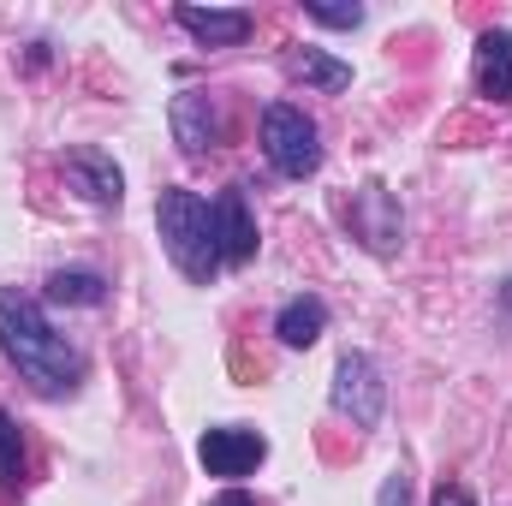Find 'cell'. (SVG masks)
I'll return each mask as SVG.
<instances>
[{
    "instance_id": "cell-3",
    "label": "cell",
    "mask_w": 512,
    "mask_h": 506,
    "mask_svg": "<svg viewBox=\"0 0 512 506\" xmlns=\"http://www.w3.org/2000/svg\"><path fill=\"white\" fill-rule=\"evenodd\" d=\"M262 155L280 179H310L322 167V131L304 108L274 102V108H262Z\"/></svg>"
},
{
    "instance_id": "cell-16",
    "label": "cell",
    "mask_w": 512,
    "mask_h": 506,
    "mask_svg": "<svg viewBox=\"0 0 512 506\" xmlns=\"http://www.w3.org/2000/svg\"><path fill=\"white\" fill-rule=\"evenodd\" d=\"M304 18L310 24H328V30H358L364 24V6L352 0V6H322V0H304Z\"/></svg>"
},
{
    "instance_id": "cell-17",
    "label": "cell",
    "mask_w": 512,
    "mask_h": 506,
    "mask_svg": "<svg viewBox=\"0 0 512 506\" xmlns=\"http://www.w3.org/2000/svg\"><path fill=\"white\" fill-rule=\"evenodd\" d=\"M376 501H382V506H411V483H405V477L393 471V477L382 483V495H376Z\"/></svg>"
},
{
    "instance_id": "cell-5",
    "label": "cell",
    "mask_w": 512,
    "mask_h": 506,
    "mask_svg": "<svg viewBox=\"0 0 512 506\" xmlns=\"http://www.w3.org/2000/svg\"><path fill=\"white\" fill-rule=\"evenodd\" d=\"M346 227H352V239L364 245V251L376 256H393L405 245V215H399V203H393V191L387 185H364V191H352V203H346Z\"/></svg>"
},
{
    "instance_id": "cell-18",
    "label": "cell",
    "mask_w": 512,
    "mask_h": 506,
    "mask_svg": "<svg viewBox=\"0 0 512 506\" xmlns=\"http://www.w3.org/2000/svg\"><path fill=\"white\" fill-rule=\"evenodd\" d=\"M435 506H477V495H471L465 483H441V489H435Z\"/></svg>"
},
{
    "instance_id": "cell-4",
    "label": "cell",
    "mask_w": 512,
    "mask_h": 506,
    "mask_svg": "<svg viewBox=\"0 0 512 506\" xmlns=\"http://www.w3.org/2000/svg\"><path fill=\"white\" fill-rule=\"evenodd\" d=\"M334 411L352 423V429H376L387 411V381L376 370V358L370 352H346L340 364H334Z\"/></svg>"
},
{
    "instance_id": "cell-2",
    "label": "cell",
    "mask_w": 512,
    "mask_h": 506,
    "mask_svg": "<svg viewBox=\"0 0 512 506\" xmlns=\"http://www.w3.org/2000/svg\"><path fill=\"white\" fill-rule=\"evenodd\" d=\"M155 233H161V251L173 256V268L197 286H209L221 274V251H215V215L197 191H161L155 197Z\"/></svg>"
},
{
    "instance_id": "cell-7",
    "label": "cell",
    "mask_w": 512,
    "mask_h": 506,
    "mask_svg": "<svg viewBox=\"0 0 512 506\" xmlns=\"http://www.w3.org/2000/svg\"><path fill=\"white\" fill-rule=\"evenodd\" d=\"M66 179H72V191H78L84 203H96V209H120V203H126V173H120V161H114L108 149H96V143L66 149Z\"/></svg>"
},
{
    "instance_id": "cell-12",
    "label": "cell",
    "mask_w": 512,
    "mask_h": 506,
    "mask_svg": "<svg viewBox=\"0 0 512 506\" xmlns=\"http://www.w3.org/2000/svg\"><path fill=\"white\" fill-rule=\"evenodd\" d=\"M274 334H280V346H292V352H310V346L328 334V304H322L316 292H298V298H286V304H280V316H274Z\"/></svg>"
},
{
    "instance_id": "cell-11",
    "label": "cell",
    "mask_w": 512,
    "mask_h": 506,
    "mask_svg": "<svg viewBox=\"0 0 512 506\" xmlns=\"http://www.w3.org/2000/svg\"><path fill=\"white\" fill-rule=\"evenodd\" d=\"M477 96L495 108H512V30L477 36Z\"/></svg>"
},
{
    "instance_id": "cell-15",
    "label": "cell",
    "mask_w": 512,
    "mask_h": 506,
    "mask_svg": "<svg viewBox=\"0 0 512 506\" xmlns=\"http://www.w3.org/2000/svg\"><path fill=\"white\" fill-rule=\"evenodd\" d=\"M18 483H24V435L0 411V489H18Z\"/></svg>"
},
{
    "instance_id": "cell-9",
    "label": "cell",
    "mask_w": 512,
    "mask_h": 506,
    "mask_svg": "<svg viewBox=\"0 0 512 506\" xmlns=\"http://www.w3.org/2000/svg\"><path fill=\"white\" fill-rule=\"evenodd\" d=\"M209 215H215V251H221V268H245L256 256V221H251V203H245V191L239 185H227L215 203H209Z\"/></svg>"
},
{
    "instance_id": "cell-14",
    "label": "cell",
    "mask_w": 512,
    "mask_h": 506,
    "mask_svg": "<svg viewBox=\"0 0 512 506\" xmlns=\"http://www.w3.org/2000/svg\"><path fill=\"white\" fill-rule=\"evenodd\" d=\"M292 72H298L304 84H316V90H328V96H340V90L352 84V66H346V60H334V54H322V48H298V60H292Z\"/></svg>"
},
{
    "instance_id": "cell-10",
    "label": "cell",
    "mask_w": 512,
    "mask_h": 506,
    "mask_svg": "<svg viewBox=\"0 0 512 506\" xmlns=\"http://www.w3.org/2000/svg\"><path fill=\"white\" fill-rule=\"evenodd\" d=\"M173 18H179V30L197 36L203 48H239L256 30V12H245V6H179Z\"/></svg>"
},
{
    "instance_id": "cell-13",
    "label": "cell",
    "mask_w": 512,
    "mask_h": 506,
    "mask_svg": "<svg viewBox=\"0 0 512 506\" xmlns=\"http://www.w3.org/2000/svg\"><path fill=\"white\" fill-rule=\"evenodd\" d=\"M48 304H60V310H102L108 304V280L96 268H54L48 274Z\"/></svg>"
},
{
    "instance_id": "cell-19",
    "label": "cell",
    "mask_w": 512,
    "mask_h": 506,
    "mask_svg": "<svg viewBox=\"0 0 512 506\" xmlns=\"http://www.w3.org/2000/svg\"><path fill=\"white\" fill-rule=\"evenodd\" d=\"M209 506H256V501H251V495H245V489H227V495H215V501H209Z\"/></svg>"
},
{
    "instance_id": "cell-8",
    "label": "cell",
    "mask_w": 512,
    "mask_h": 506,
    "mask_svg": "<svg viewBox=\"0 0 512 506\" xmlns=\"http://www.w3.org/2000/svg\"><path fill=\"white\" fill-rule=\"evenodd\" d=\"M173 137H179L185 155L221 149V143H227V114H221V102H215L209 90H179V96H173Z\"/></svg>"
},
{
    "instance_id": "cell-1",
    "label": "cell",
    "mask_w": 512,
    "mask_h": 506,
    "mask_svg": "<svg viewBox=\"0 0 512 506\" xmlns=\"http://www.w3.org/2000/svg\"><path fill=\"white\" fill-rule=\"evenodd\" d=\"M0 352L12 358V370L30 381L42 399H66V393H78V381H84V352L48 322V310L30 298V292H18V286H6L0 292Z\"/></svg>"
},
{
    "instance_id": "cell-6",
    "label": "cell",
    "mask_w": 512,
    "mask_h": 506,
    "mask_svg": "<svg viewBox=\"0 0 512 506\" xmlns=\"http://www.w3.org/2000/svg\"><path fill=\"white\" fill-rule=\"evenodd\" d=\"M197 459H203V471H209V477L239 483V477H251L256 465L268 459V441H262L256 429H245V423H215V429H203Z\"/></svg>"
}]
</instances>
